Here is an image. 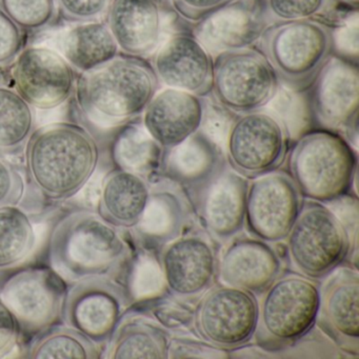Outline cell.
Masks as SVG:
<instances>
[{
	"label": "cell",
	"mask_w": 359,
	"mask_h": 359,
	"mask_svg": "<svg viewBox=\"0 0 359 359\" xmlns=\"http://www.w3.org/2000/svg\"><path fill=\"white\" fill-rule=\"evenodd\" d=\"M98 159L95 140L75 123L43 126L27 142L29 177L52 201H65L81 192L95 172Z\"/></svg>",
	"instance_id": "cell-1"
},
{
	"label": "cell",
	"mask_w": 359,
	"mask_h": 359,
	"mask_svg": "<svg viewBox=\"0 0 359 359\" xmlns=\"http://www.w3.org/2000/svg\"><path fill=\"white\" fill-rule=\"evenodd\" d=\"M52 269L62 278L79 281L115 276L131 262L129 243L98 213L79 211L56 224L50 236Z\"/></svg>",
	"instance_id": "cell-2"
},
{
	"label": "cell",
	"mask_w": 359,
	"mask_h": 359,
	"mask_svg": "<svg viewBox=\"0 0 359 359\" xmlns=\"http://www.w3.org/2000/svg\"><path fill=\"white\" fill-rule=\"evenodd\" d=\"M158 87L152 66L137 57L117 56L83 73L75 93L86 116L98 127L109 129L142 116Z\"/></svg>",
	"instance_id": "cell-3"
},
{
	"label": "cell",
	"mask_w": 359,
	"mask_h": 359,
	"mask_svg": "<svg viewBox=\"0 0 359 359\" xmlns=\"http://www.w3.org/2000/svg\"><path fill=\"white\" fill-rule=\"evenodd\" d=\"M287 173L302 198L325 205L352 193L357 151L337 132L312 130L294 142Z\"/></svg>",
	"instance_id": "cell-4"
},
{
	"label": "cell",
	"mask_w": 359,
	"mask_h": 359,
	"mask_svg": "<svg viewBox=\"0 0 359 359\" xmlns=\"http://www.w3.org/2000/svg\"><path fill=\"white\" fill-rule=\"evenodd\" d=\"M257 43L283 87L306 92L334 56V30L315 20L276 22Z\"/></svg>",
	"instance_id": "cell-5"
},
{
	"label": "cell",
	"mask_w": 359,
	"mask_h": 359,
	"mask_svg": "<svg viewBox=\"0 0 359 359\" xmlns=\"http://www.w3.org/2000/svg\"><path fill=\"white\" fill-rule=\"evenodd\" d=\"M253 337L259 346L279 348L295 344L316 325L319 285L298 273H285L259 294Z\"/></svg>",
	"instance_id": "cell-6"
},
{
	"label": "cell",
	"mask_w": 359,
	"mask_h": 359,
	"mask_svg": "<svg viewBox=\"0 0 359 359\" xmlns=\"http://www.w3.org/2000/svg\"><path fill=\"white\" fill-rule=\"evenodd\" d=\"M285 241L295 272L313 280L325 278L350 253L341 222L327 205L317 201H304Z\"/></svg>",
	"instance_id": "cell-7"
},
{
	"label": "cell",
	"mask_w": 359,
	"mask_h": 359,
	"mask_svg": "<svg viewBox=\"0 0 359 359\" xmlns=\"http://www.w3.org/2000/svg\"><path fill=\"white\" fill-rule=\"evenodd\" d=\"M279 86L264 54L253 48L214 56L211 94L217 104L235 114L266 108Z\"/></svg>",
	"instance_id": "cell-8"
},
{
	"label": "cell",
	"mask_w": 359,
	"mask_h": 359,
	"mask_svg": "<svg viewBox=\"0 0 359 359\" xmlns=\"http://www.w3.org/2000/svg\"><path fill=\"white\" fill-rule=\"evenodd\" d=\"M257 316L258 302L253 293L220 283L201 296L193 323L203 341L228 351L253 338Z\"/></svg>",
	"instance_id": "cell-9"
},
{
	"label": "cell",
	"mask_w": 359,
	"mask_h": 359,
	"mask_svg": "<svg viewBox=\"0 0 359 359\" xmlns=\"http://www.w3.org/2000/svg\"><path fill=\"white\" fill-rule=\"evenodd\" d=\"M287 140L278 121L266 110L237 115L224 144L226 163L248 180L280 169Z\"/></svg>",
	"instance_id": "cell-10"
},
{
	"label": "cell",
	"mask_w": 359,
	"mask_h": 359,
	"mask_svg": "<svg viewBox=\"0 0 359 359\" xmlns=\"http://www.w3.org/2000/svg\"><path fill=\"white\" fill-rule=\"evenodd\" d=\"M304 198L287 172L276 170L249 180L245 226L252 237L269 243L285 241Z\"/></svg>",
	"instance_id": "cell-11"
},
{
	"label": "cell",
	"mask_w": 359,
	"mask_h": 359,
	"mask_svg": "<svg viewBox=\"0 0 359 359\" xmlns=\"http://www.w3.org/2000/svg\"><path fill=\"white\" fill-rule=\"evenodd\" d=\"M129 304V293L113 279H81L67 291L62 318L68 327L100 344L110 339Z\"/></svg>",
	"instance_id": "cell-12"
},
{
	"label": "cell",
	"mask_w": 359,
	"mask_h": 359,
	"mask_svg": "<svg viewBox=\"0 0 359 359\" xmlns=\"http://www.w3.org/2000/svg\"><path fill=\"white\" fill-rule=\"evenodd\" d=\"M15 91L37 110H54L75 92L74 69L55 50L43 46L24 48L12 66Z\"/></svg>",
	"instance_id": "cell-13"
},
{
	"label": "cell",
	"mask_w": 359,
	"mask_h": 359,
	"mask_svg": "<svg viewBox=\"0 0 359 359\" xmlns=\"http://www.w3.org/2000/svg\"><path fill=\"white\" fill-rule=\"evenodd\" d=\"M67 289L64 278L50 269L20 271L0 289V299L27 333H39L62 317Z\"/></svg>",
	"instance_id": "cell-14"
},
{
	"label": "cell",
	"mask_w": 359,
	"mask_h": 359,
	"mask_svg": "<svg viewBox=\"0 0 359 359\" xmlns=\"http://www.w3.org/2000/svg\"><path fill=\"white\" fill-rule=\"evenodd\" d=\"M159 260L168 292L180 300L201 297L217 276V251L203 233H182L163 245Z\"/></svg>",
	"instance_id": "cell-15"
},
{
	"label": "cell",
	"mask_w": 359,
	"mask_h": 359,
	"mask_svg": "<svg viewBox=\"0 0 359 359\" xmlns=\"http://www.w3.org/2000/svg\"><path fill=\"white\" fill-rule=\"evenodd\" d=\"M309 90L314 121L323 129L344 131L358 119V64L332 56Z\"/></svg>",
	"instance_id": "cell-16"
},
{
	"label": "cell",
	"mask_w": 359,
	"mask_h": 359,
	"mask_svg": "<svg viewBox=\"0 0 359 359\" xmlns=\"http://www.w3.org/2000/svg\"><path fill=\"white\" fill-rule=\"evenodd\" d=\"M323 279L316 325L340 348L358 355V271L341 264Z\"/></svg>",
	"instance_id": "cell-17"
},
{
	"label": "cell",
	"mask_w": 359,
	"mask_h": 359,
	"mask_svg": "<svg viewBox=\"0 0 359 359\" xmlns=\"http://www.w3.org/2000/svg\"><path fill=\"white\" fill-rule=\"evenodd\" d=\"M214 57L193 34L172 35L153 54L159 83L199 97L211 95Z\"/></svg>",
	"instance_id": "cell-18"
},
{
	"label": "cell",
	"mask_w": 359,
	"mask_h": 359,
	"mask_svg": "<svg viewBox=\"0 0 359 359\" xmlns=\"http://www.w3.org/2000/svg\"><path fill=\"white\" fill-rule=\"evenodd\" d=\"M248 186L249 180L228 165L189 196L208 234L226 241L243 230Z\"/></svg>",
	"instance_id": "cell-19"
},
{
	"label": "cell",
	"mask_w": 359,
	"mask_h": 359,
	"mask_svg": "<svg viewBox=\"0 0 359 359\" xmlns=\"http://www.w3.org/2000/svg\"><path fill=\"white\" fill-rule=\"evenodd\" d=\"M266 18L260 0H234L197 22L193 35L214 57L257 43L266 27Z\"/></svg>",
	"instance_id": "cell-20"
},
{
	"label": "cell",
	"mask_w": 359,
	"mask_h": 359,
	"mask_svg": "<svg viewBox=\"0 0 359 359\" xmlns=\"http://www.w3.org/2000/svg\"><path fill=\"white\" fill-rule=\"evenodd\" d=\"M205 97L173 88L158 90L142 113V126L163 151L201 129Z\"/></svg>",
	"instance_id": "cell-21"
},
{
	"label": "cell",
	"mask_w": 359,
	"mask_h": 359,
	"mask_svg": "<svg viewBox=\"0 0 359 359\" xmlns=\"http://www.w3.org/2000/svg\"><path fill=\"white\" fill-rule=\"evenodd\" d=\"M277 252L266 241L255 237L233 239L218 256L217 276L220 283L262 294L280 274Z\"/></svg>",
	"instance_id": "cell-22"
},
{
	"label": "cell",
	"mask_w": 359,
	"mask_h": 359,
	"mask_svg": "<svg viewBox=\"0 0 359 359\" xmlns=\"http://www.w3.org/2000/svg\"><path fill=\"white\" fill-rule=\"evenodd\" d=\"M107 16L119 51L142 58L161 47L163 20L156 0H114Z\"/></svg>",
	"instance_id": "cell-23"
},
{
	"label": "cell",
	"mask_w": 359,
	"mask_h": 359,
	"mask_svg": "<svg viewBox=\"0 0 359 359\" xmlns=\"http://www.w3.org/2000/svg\"><path fill=\"white\" fill-rule=\"evenodd\" d=\"M226 165L224 151L198 130L182 144L163 151L161 177L177 184L190 196Z\"/></svg>",
	"instance_id": "cell-24"
},
{
	"label": "cell",
	"mask_w": 359,
	"mask_h": 359,
	"mask_svg": "<svg viewBox=\"0 0 359 359\" xmlns=\"http://www.w3.org/2000/svg\"><path fill=\"white\" fill-rule=\"evenodd\" d=\"M188 197L184 189L165 178L151 184L150 199L135 226L147 243L163 247L184 233L190 211Z\"/></svg>",
	"instance_id": "cell-25"
},
{
	"label": "cell",
	"mask_w": 359,
	"mask_h": 359,
	"mask_svg": "<svg viewBox=\"0 0 359 359\" xmlns=\"http://www.w3.org/2000/svg\"><path fill=\"white\" fill-rule=\"evenodd\" d=\"M147 178L116 169L104 177L98 199L97 213L115 228H135L151 195Z\"/></svg>",
	"instance_id": "cell-26"
},
{
	"label": "cell",
	"mask_w": 359,
	"mask_h": 359,
	"mask_svg": "<svg viewBox=\"0 0 359 359\" xmlns=\"http://www.w3.org/2000/svg\"><path fill=\"white\" fill-rule=\"evenodd\" d=\"M60 51L74 70H95L118 56V46L102 22H81L67 30L60 39Z\"/></svg>",
	"instance_id": "cell-27"
},
{
	"label": "cell",
	"mask_w": 359,
	"mask_h": 359,
	"mask_svg": "<svg viewBox=\"0 0 359 359\" xmlns=\"http://www.w3.org/2000/svg\"><path fill=\"white\" fill-rule=\"evenodd\" d=\"M168 339L161 327L140 316L121 319L110 338L111 359L168 358Z\"/></svg>",
	"instance_id": "cell-28"
},
{
	"label": "cell",
	"mask_w": 359,
	"mask_h": 359,
	"mask_svg": "<svg viewBox=\"0 0 359 359\" xmlns=\"http://www.w3.org/2000/svg\"><path fill=\"white\" fill-rule=\"evenodd\" d=\"M113 156L118 169L138 174L150 182L155 176L161 178L163 150L142 123L128 126L121 132L114 144Z\"/></svg>",
	"instance_id": "cell-29"
},
{
	"label": "cell",
	"mask_w": 359,
	"mask_h": 359,
	"mask_svg": "<svg viewBox=\"0 0 359 359\" xmlns=\"http://www.w3.org/2000/svg\"><path fill=\"white\" fill-rule=\"evenodd\" d=\"M34 127L32 107L15 90L0 86V153L22 152Z\"/></svg>",
	"instance_id": "cell-30"
},
{
	"label": "cell",
	"mask_w": 359,
	"mask_h": 359,
	"mask_svg": "<svg viewBox=\"0 0 359 359\" xmlns=\"http://www.w3.org/2000/svg\"><path fill=\"white\" fill-rule=\"evenodd\" d=\"M35 245L36 235L29 216L16 205L0 208V270L22 264Z\"/></svg>",
	"instance_id": "cell-31"
},
{
	"label": "cell",
	"mask_w": 359,
	"mask_h": 359,
	"mask_svg": "<svg viewBox=\"0 0 359 359\" xmlns=\"http://www.w3.org/2000/svg\"><path fill=\"white\" fill-rule=\"evenodd\" d=\"M32 359H98L102 350L94 340L73 327H56L31 346Z\"/></svg>",
	"instance_id": "cell-32"
},
{
	"label": "cell",
	"mask_w": 359,
	"mask_h": 359,
	"mask_svg": "<svg viewBox=\"0 0 359 359\" xmlns=\"http://www.w3.org/2000/svg\"><path fill=\"white\" fill-rule=\"evenodd\" d=\"M264 109L278 121L292 144L312 131L314 116L306 92L293 91L280 85Z\"/></svg>",
	"instance_id": "cell-33"
},
{
	"label": "cell",
	"mask_w": 359,
	"mask_h": 359,
	"mask_svg": "<svg viewBox=\"0 0 359 359\" xmlns=\"http://www.w3.org/2000/svg\"><path fill=\"white\" fill-rule=\"evenodd\" d=\"M0 9L24 32H41L55 22V0H0Z\"/></svg>",
	"instance_id": "cell-34"
},
{
	"label": "cell",
	"mask_w": 359,
	"mask_h": 359,
	"mask_svg": "<svg viewBox=\"0 0 359 359\" xmlns=\"http://www.w3.org/2000/svg\"><path fill=\"white\" fill-rule=\"evenodd\" d=\"M168 292L161 260L150 252H144L134 262L130 276L129 296L137 300L158 299Z\"/></svg>",
	"instance_id": "cell-35"
},
{
	"label": "cell",
	"mask_w": 359,
	"mask_h": 359,
	"mask_svg": "<svg viewBox=\"0 0 359 359\" xmlns=\"http://www.w3.org/2000/svg\"><path fill=\"white\" fill-rule=\"evenodd\" d=\"M333 0H266L268 13L278 22L315 20L330 11Z\"/></svg>",
	"instance_id": "cell-36"
},
{
	"label": "cell",
	"mask_w": 359,
	"mask_h": 359,
	"mask_svg": "<svg viewBox=\"0 0 359 359\" xmlns=\"http://www.w3.org/2000/svg\"><path fill=\"white\" fill-rule=\"evenodd\" d=\"M114 0H55L57 11L70 22H100L108 15Z\"/></svg>",
	"instance_id": "cell-37"
},
{
	"label": "cell",
	"mask_w": 359,
	"mask_h": 359,
	"mask_svg": "<svg viewBox=\"0 0 359 359\" xmlns=\"http://www.w3.org/2000/svg\"><path fill=\"white\" fill-rule=\"evenodd\" d=\"M237 115L238 114H235L232 111L220 106L214 100H205L203 123L199 130L224 151L229 131Z\"/></svg>",
	"instance_id": "cell-38"
},
{
	"label": "cell",
	"mask_w": 359,
	"mask_h": 359,
	"mask_svg": "<svg viewBox=\"0 0 359 359\" xmlns=\"http://www.w3.org/2000/svg\"><path fill=\"white\" fill-rule=\"evenodd\" d=\"M335 214L348 234L350 253L357 256V236H358V199L352 193L344 195L335 201L325 203Z\"/></svg>",
	"instance_id": "cell-39"
},
{
	"label": "cell",
	"mask_w": 359,
	"mask_h": 359,
	"mask_svg": "<svg viewBox=\"0 0 359 359\" xmlns=\"http://www.w3.org/2000/svg\"><path fill=\"white\" fill-rule=\"evenodd\" d=\"M24 31L0 9V67L13 64L24 49Z\"/></svg>",
	"instance_id": "cell-40"
},
{
	"label": "cell",
	"mask_w": 359,
	"mask_h": 359,
	"mask_svg": "<svg viewBox=\"0 0 359 359\" xmlns=\"http://www.w3.org/2000/svg\"><path fill=\"white\" fill-rule=\"evenodd\" d=\"M24 194V178L11 163L0 157V208L18 205Z\"/></svg>",
	"instance_id": "cell-41"
},
{
	"label": "cell",
	"mask_w": 359,
	"mask_h": 359,
	"mask_svg": "<svg viewBox=\"0 0 359 359\" xmlns=\"http://www.w3.org/2000/svg\"><path fill=\"white\" fill-rule=\"evenodd\" d=\"M176 13L190 22H201L234 0H170Z\"/></svg>",
	"instance_id": "cell-42"
},
{
	"label": "cell",
	"mask_w": 359,
	"mask_h": 359,
	"mask_svg": "<svg viewBox=\"0 0 359 359\" xmlns=\"http://www.w3.org/2000/svg\"><path fill=\"white\" fill-rule=\"evenodd\" d=\"M226 351L216 348L208 342H197L189 339H174L168 342V357L186 358V357H224Z\"/></svg>",
	"instance_id": "cell-43"
},
{
	"label": "cell",
	"mask_w": 359,
	"mask_h": 359,
	"mask_svg": "<svg viewBox=\"0 0 359 359\" xmlns=\"http://www.w3.org/2000/svg\"><path fill=\"white\" fill-rule=\"evenodd\" d=\"M338 53V57L344 58L350 62L358 64V25L357 20L354 24L341 27L339 30L334 31V53Z\"/></svg>",
	"instance_id": "cell-44"
},
{
	"label": "cell",
	"mask_w": 359,
	"mask_h": 359,
	"mask_svg": "<svg viewBox=\"0 0 359 359\" xmlns=\"http://www.w3.org/2000/svg\"><path fill=\"white\" fill-rule=\"evenodd\" d=\"M20 323L13 313L0 299V357L12 352L20 336Z\"/></svg>",
	"instance_id": "cell-45"
},
{
	"label": "cell",
	"mask_w": 359,
	"mask_h": 359,
	"mask_svg": "<svg viewBox=\"0 0 359 359\" xmlns=\"http://www.w3.org/2000/svg\"><path fill=\"white\" fill-rule=\"evenodd\" d=\"M184 310V308L171 306H159L154 309L155 318L159 323H163L165 327H177V325H186V321L193 323V313Z\"/></svg>",
	"instance_id": "cell-46"
},
{
	"label": "cell",
	"mask_w": 359,
	"mask_h": 359,
	"mask_svg": "<svg viewBox=\"0 0 359 359\" xmlns=\"http://www.w3.org/2000/svg\"><path fill=\"white\" fill-rule=\"evenodd\" d=\"M336 1L350 8V9L357 10L359 6V0H336Z\"/></svg>",
	"instance_id": "cell-47"
},
{
	"label": "cell",
	"mask_w": 359,
	"mask_h": 359,
	"mask_svg": "<svg viewBox=\"0 0 359 359\" xmlns=\"http://www.w3.org/2000/svg\"><path fill=\"white\" fill-rule=\"evenodd\" d=\"M156 1H158V3H159V1H161V0H156Z\"/></svg>",
	"instance_id": "cell-48"
}]
</instances>
